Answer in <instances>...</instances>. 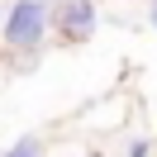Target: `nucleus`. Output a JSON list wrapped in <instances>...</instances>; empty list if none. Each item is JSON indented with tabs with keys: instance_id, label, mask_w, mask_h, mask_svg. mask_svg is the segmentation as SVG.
Returning a JSON list of instances; mask_svg holds the SVG:
<instances>
[{
	"instance_id": "7ed1b4c3",
	"label": "nucleus",
	"mask_w": 157,
	"mask_h": 157,
	"mask_svg": "<svg viewBox=\"0 0 157 157\" xmlns=\"http://www.w3.org/2000/svg\"><path fill=\"white\" fill-rule=\"evenodd\" d=\"M0 157H43V143H38L33 133H24V138H14V143L5 147Z\"/></svg>"
},
{
	"instance_id": "f257e3e1",
	"label": "nucleus",
	"mask_w": 157,
	"mask_h": 157,
	"mask_svg": "<svg viewBox=\"0 0 157 157\" xmlns=\"http://www.w3.org/2000/svg\"><path fill=\"white\" fill-rule=\"evenodd\" d=\"M0 33H5V43L14 52L43 48V38H48V0H14L10 14L0 19Z\"/></svg>"
},
{
	"instance_id": "20e7f679",
	"label": "nucleus",
	"mask_w": 157,
	"mask_h": 157,
	"mask_svg": "<svg viewBox=\"0 0 157 157\" xmlns=\"http://www.w3.org/2000/svg\"><path fill=\"white\" fill-rule=\"evenodd\" d=\"M124 157H147V138H133V143H128V152Z\"/></svg>"
},
{
	"instance_id": "423d86ee",
	"label": "nucleus",
	"mask_w": 157,
	"mask_h": 157,
	"mask_svg": "<svg viewBox=\"0 0 157 157\" xmlns=\"http://www.w3.org/2000/svg\"><path fill=\"white\" fill-rule=\"evenodd\" d=\"M152 29H157V5H152Z\"/></svg>"
},
{
	"instance_id": "39448f33",
	"label": "nucleus",
	"mask_w": 157,
	"mask_h": 157,
	"mask_svg": "<svg viewBox=\"0 0 157 157\" xmlns=\"http://www.w3.org/2000/svg\"><path fill=\"white\" fill-rule=\"evenodd\" d=\"M52 5H67V0H48V10H52Z\"/></svg>"
},
{
	"instance_id": "f03ea898",
	"label": "nucleus",
	"mask_w": 157,
	"mask_h": 157,
	"mask_svg": "<svg viewBox=\"0 0 157 157\" xmlns=\"http://www.w3.org/2000/svg\"><path fill=\"white\" fill-rule=\"evenodd\" d=\"M48 33L57 48H81L95 33V0H67L48 10Z\"/></svg>"
}]
</instances>
